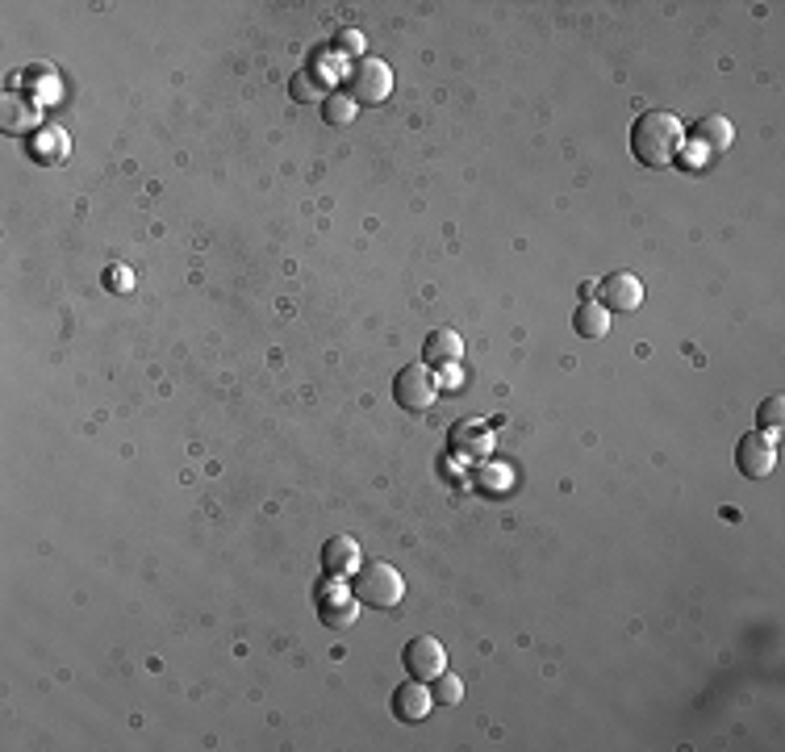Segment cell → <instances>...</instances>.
Instances as JSON below:
<instances>
[{"mask_svg": "<svg viewBox=\"0 0 785 752\" xmlns=\"http://www.w3.org/2000/svg\"><path fill=\"white\" fill-rule=\"evenodd\" d=\"M431 694H435L439 707H460V698H464V681H460V677H451V673H439V677L431 681Z\"/></svg>", "mask_w": 785, "mask_h": 752, "instance_id": "18", "label": "cell"}, {"mask_svg": "<svg viewBox=\"0 0 785 752\" xmlns=\"http://www.w3.org/2000/svg\"><path fill=\"white\" fill-rule=\"evenodd\" d=\"M735 468H740V477H748V481L773 477V468H777V443L765 431L744 435L740 443H735Z\"/></svg>", "mask_w": 785, "mask_h": 752, "instance_id": "5", "label": "cell"}, {"mask_svg": "<svg viewBox=\"0 0 785 752\" xmlns=\"http://www.w3.org/2000/svg\"><path fill=\"white\" fill-rule=\"evenodd\" d=\"M681 147H685V126H681L677 113L648 109V113L635 117V126H631V155L644 163V168H652V172L669 168Z\"/></svg>", "mask_w": 785, "mask_h": 752, "instance_id": "1", "label": "cell"}, {"mask_svg": "<svg viewBox=\"0 0 785 752\" xmlns=\"http://www.w3.org/2000/svg\"><path fill=\"white\" fill-rule=\"evenodd\" d=\"M451 448L460 456H485L493 448V435L485 422H456V427H451Z\"/></svg>", "mask_w": 785, "mask_h": 752, "instance_id": "12", "label": "cell"}, {"mask_svg": "<svg viewBox=\"0 0 785 752\" xmlns=\"http://www.w3.org/2000/svg\"><path fill=\"white\" fill-rule=\"evenodd\" d=\"M105 276H109V289H113V293L134 289V272H130V268H109Z\"/></svg>", "mask_w": 785, "mask_h": 752, "instance_id": "20", "label": "cell"}, {"mask_svg": "<svg viewBox=\"0 0 785 752\" xmlns=\"http://www.w3.org/2000/svg\"><path fill=\"white\" fill-rule=\"evenodd\" d=\"M360 544H355L351 535H335L330 544L322 548V569L330 573V577H351L355 569H360Z\"/></svg>", "mask_w": 785, "mask_h": 752, "instance_id": "9", "label": "cell"}, {"mask_svg": "<svg viewBox=\"0 0 785 752\" xmlns=\"http://www.w3.org/2000/svg\"><path fill=\"white\" fill-rule=\"evenodd\" d=\"M289 92H293V101H301V105H322L330 92L326 88H318V80H314V72H301V76H293V84H289Z\"/></svg>", "mask_w": 785, "mask_h": 752, "instance_id": "17", "label": "cell"}, {"mask_svg": "<svg viewBox=\"0 0 785 752\" xmlns=\"http://www.w3.org/2000/svg\"><path fill=\"white\" fill-rule=\"evenodd\" d=\"M351 594L360 606L372 610H393L401 598H406V581L393 569L389 560H364L360 569L351 573Z\"/></svg>", "mask_w": 785, "mask_h": 752, "instance_id": "2", "label": "cell"}, {"mask_svg": "<svg viewBox=\"0 0 785 752\" xmlns=\"http://www.w3.org/2000/svg\"><path fill=\"white\" fill-rule=\"evenodd\" d=\"M401 665H406V673L414 681H426V686H431L439 673H447V648L435 636H418V640L406 644V652H401Z\"/></svg>", "mask_w": 785, "mask_h": 752, "instance_id": "6", "label": "cell"}, {"mask_svg": "<svg viewBox=\"0 0 785 752\" xmlns=\"http://www.w3.org/2000/svg\"><path fill=\"white\" fill-rule=\"evenodd\" d=\"M610 310H606V305L602 301H593V297H585L581 305H577V310H573V331L581 335V339H606L610 335Z\"/></svg>", "mask_w": 785, "mask_h": 752, "instance_id": "10", "label": "cell"}, {"mask_svg": "<svg viewBox=\"0 0 785 752\" xmlns=\"http://www.w3.org/2000/svg\"><path fill=\"white\" fill-rule=\"evenodd\" d=\"M355 113H360V105H355L347 92H330V97L322 101V117L330 126H347V122H355Z\"/></svg>", "mask_w": 785, "mask_h": 752, "instance_id": "15", "label": "cell"}, {"mask_svg": "<svg viewBox=\"0 0 785 752\" xmlns=\"http://www.w3.org/2000/svg\"><path fill=\"white\" fill-rule=\"evenodd\" d=\"M435 393H439V381H435L431 364H406L397 372V381H393V402L401 410H410V414L431 410Z\"/></svg>", "mask_w": 785, "mask_h": 752, "instance_id": "3", "label": "cell"}, {"mask_svg": "<svg viewBox=\"0 0 785 752\" xmlns=\"http://www.w3.org/2000/svg\"><path fill=\"white\" fill-rule=\"evenodd\" d=\"M322 623L326 627H351L355 623V615H360V602H355V594L347 598L343 590H335V585H330V598L322 594Z\"/></svg>", "mask_w": 785, "mask_h": 752, "instance_id": "13", "label": "cell"}, {"mask_svg": "<svg viewBox=\"0 0 785 752\" xmlns=\"http://www.w3.org/2000/svg\"><path fill=\"white\" fill-rule=\"evenodd\" d=\"M781 418H785V397L773 393V397H765V402H760V410H756V431H765V435L781 431Z\"/></svg>", "mask_w": 785, "mask_h": 752, "instance_id": "16", "label": "cell"}, {"mask_svg": "<svg viewBox=\"0 0 785 752\" xmlns=\"http://www.w3.org/2000/svg\"><path fill=\"white\" fill-rule=\"evenodd\" d=\"M364 46H368V38H364L360 30H343V34L335 38V51H339V55H360V59H364Z\"/></svg>", "mask_w": 785, "mask_h": 752, "instance_id": "19", "label": "cell"}, {"mask_svg": "<svg viewBox=\"0 0 785 752\" xmlns=\"http://www.w3.org/2000/svg\"><path fill=\"white\" fill-rule=\"evenodd\" d=\"M464 356V339L456 331H431L422 343V364H460Z\"/></svg>", "mask_w": 785, "mask_h": 752, "instance_id": "11", "label": "cell"}, {"mask_svg": "<svg viewBox=\"0 0 785 752\" xmlns=\"http://www.w3.org/2000/svg\"><path fill=\"white\" fill-rule=\"evenodd\" d=\"M393 92V72L385 59H360L347 72V97L355 105H380Z\"/></svg>", "mask_w": 785, "mask_h": 752, "instance_id": "4", "label": "cell"}, {"mask_svg": "<svg viewBox=\"0 0 785 752\" xmlns=\"http://www.w3.org/2000/svg\"><path fill=\"white\" fill-rule=\"evenodd\" d=\"M460 376H464V372H456V364H447V376H443V385H460Z\"/></svg>", "mask_w": 785, "mask_h": 752, "instance_id": "21", "label": "cell"}, {"mask_svg": "<svg viewBox=\"0 0 785 752\" xmlns=\"http://www.w3.org/2000/svg\"><path fill=\"white\" fill-rule=\"evenodd\" d=\"M431 707H435V694H431L426 681H406V686L393 690V715L401 723H422L426 715H431Z\"/></svg>", "mask_w": 785, "mask_h": 752, "instance_id": "8", "label": "cell"}, {"mask_svg": "<svg viewBox=\"0 0 785 752\" xmlns=\"http://www.w3.org/2000/svg\"><path fill=\"white\" fill-rule=\"evenodd\" d=\"M694 134H698V143H706L710 151H727L731 138H735V130H731L727 117H702V122L694 126Z\"/></svg>", "mask_w": 785, "mask_h": 752, "instance_id": "14", "label": "cell"}, {"mask_svg": "<svg viewBox=\"0 0 785 752\" xmlns=\"http://www.w3.org/2000/svg\"><path fill=\"white\" fill-rule=\"evenodd\" d=\"M598 301L610 314H635L644 305V285H639L635 272H610L598 285Z\"/></svg>", "mask_w": 785, "mask_h": 752, "instance_id": "7", "label": "cell"}]
</instances>
